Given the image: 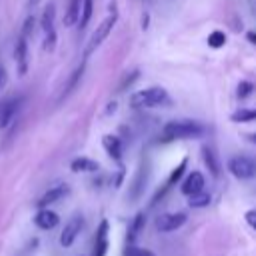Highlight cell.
<instances>
[{
	"label": "cell",
	"instance_id": "cell-1",
	"mask_svg": "<svg viewBox=\"0 0 256 256\" xmlns=\"http://www.w3.org/2000/svg\"><path fill=\"white\" fill-rule=\"evenodd\" d=\"M206 134V126L196 120H172L164 124L160 132V142H174V140H190L200 138Z\"/></svg>",
	"mask_w": 256,
	"mask_h": 256
},
{
	"label": "cell",
	"instance_id": "cell-2",
	"mask_svg": "<svg viewBox=\"0 0 256 256\" xmlns=\"http://www.w3.org/2000/svg\"><path fill=\"white\" fill-rule=\"evenodd\" d=\"M166 102H168V92L160 86H152V88L140 90L130 96V108H134V110H146V108L162 106Z\"/></svg>",
	"mask_w": 256,
	"mask_h": 256
},
{
	"label": "cell",
	"instance_id": "cell-3",
	"mask_svg": "<svg viewBox=\"0 0 256 256\" xmlns=\"http://www.w3.org/2000/svg\"><path fill=\"white\" fill-rule=\"evenodd\" d=\"M228 170L238 180H250L256 176V160L250 156H232L228 160Z\"/></svg>",
	"mask_w": 256,
	"mask_h": 256
},
{
	"label": "cell",
	"instance_id": "cell-4",
	"mask_svg": "<svg viewBox=\"0 0 256 256\" xmlns=\"http://www.w3.org/2000/svg\"><path fill=\"white\" fill-rule=\"evenodd\" d=\"M40 26H42V32H44V48L48 52H52L56 48V28H54V4H48L42 12V18H40Z\"/></svg>",
	"mask_w": 256,
	"mask_h": 256
},
{
	"label": "cell",
	"instance_id": "cell-5",
	"mask_svg": "<svg viewBox=\"0 0 256 256\" xmlns=\"http://www.w3.org/2000/svg\"><path fill=\"white\" fill-rule=\"evenodd\" d=\"M116 22H118V14L116 12H112L98 28H96V32H94V36H92V40H90V44H88V48H86V56L88 54H92L108 36H110V32L114 30V26H116Z\"/></svg>",
	"mask_w": 256,
	"mask_h": 256
},
{
	"label": "cell",
	"instance_id": "cell-6",
	"mask_svg": "<svg viewBox=\"0 0 256 256\" xmlns=\"http://www.w3.org/2000/svg\"><path fill=\"white\" fill-rule=\"evenodd\" d=\"M186 220H188V216L184 212H166V214L156 216L154 226L158 232H174V230L182 228L186 224Z\"/></svg>",
	"mask_w": 256,
	"mask_h": 256
},
{
	"label": "cell",
	"instance_id": "cell-7",
	"mask_svg": "<svg viewBox=\"0 0 256 256\" xmlns=\"http://www.w3.org/2000/svg\"><path fill=\"white\" fill-rule=\"evenodd\" d=\"M148 178H150V166H148V162H142L138 166V172H136V176L132 180V186H130V200L132 202H136L144 194V190L148 186Z\"/></svg>",
	"mask_w": 256,
	"mask_h": 256
},
{
	"label": "cell",
	"instance_id": "cell-8",
	"mask_svg": "<svg viewBox=\"0 0 256 256\" xmlns=\"http://www.w3.org/2000/svg\"><path fill=\"white\" fill-rule=\"evenodd\" d=\"M82 228H84V218H82V216H72V218L68 220V224L64 226L62 234H60V244H62L64 248H70V246L76 242V238L80 236Z\"/></svg>",
	"mask_w": 256,
	"mask_h": 256
},
{
	"label": "cell",
	"instance_id": "cell-9",
	"mask_svg": "<svg viewBox=\"0 0 256 256\" xmlns=\"http://www.w3.org/2000/svg\"><path fill=\"white\" fill-rule=\"evenodd\" d=\"M204 184H206L204 174L198 172V170H194V172H190V174L186 176V180L182 182V194L188 196V198L194 196V194H200V192H204Z\"/></svg>",
	"mask_w": 256,
	"mask_h": 256
},
{
	"label": "cell",
	"instance_id": "cell-10",
	"mask_svg": "<svg viewBox=\"0 0 256 256\" xmlns=\"http://www.w3.org/2000/svg\"><path fill=\"white\" fill-rule=\"evenodd\" d=\"M14 58H16V64H18V76H24L28 72V40L24 36H20L18 42H16Z\"/></svg>",
	"mask_w": 256,
	"mask_h": 256
},
{
	"label": "cell",
	"instance_id": "cell-11",
	"mask_svg": "<svg viewBox=\"0 0 256 256\" xmlns=\"http://www.w3.org/2000/svg\"><path fill=\"white\" fill-rule=\"evenodd\" d=\"M58 222H60L58 214H56V212H52V210H48V208L38 210V212H36V216H34V224H36L40 230H52V228H56V226H58Z\"/></svg>",
	"mask_w": 256,
	"mask_h": 256
},
{
	"label": "cell",
	"instance_id": "cell-12",
	"mask_svg": "<svg viewBox=\"0 0 256 256\" xmlns=\"http://www.w3.org/2000/svg\"><path fill=\"white\" fill-rule=\"evenodd\" d=\"M66 194H68V186H66V184L54 186V188H50L48 192H44V196L38 200V208H40V210H44V208H48L50 204H54V202L62 200Z\"/></svg>",
	"mask_w": 256,
	"mask_h": 256
},
{
	"label": "cell",
	"instance_id": "cell-13",
	"mask_svg": "<svg viewBox=\"0 0 256 256\" xmlns=\"http://www.w3.org/2000/svg\"><path fill=\"white\" fill-rule=\"evenodd\" d=\"M20 104H22V100L20 98H14V100H8V102H4L0 106V128H8L10 126V122L16 116Z\"/></svg>",
	"mask_w": 256,
	"mask_h": 256
},
{
	"label": "cell",
	"instance_id": "cell-14",
	"mask_svg": "<svg viewBox=\"0 0 256 256\" xmlns=\"http://www.w3.org/2000/svg\"><path fill=\"white\" fill-rule=\"evenodd\" d=\"M108 220H102L96 232V244H94V254L92 256H106L108 252Z\"/></svg>",
	"mask_w": 256,
	"mask_h": 256
},
{
	"label": "cell",
	"instance_id": "cell-15",
	"mask_svg": "<svg viewBox=\"0 0 256 256\" xmlns=\"http://www.w3.org/2000/svg\"><path fill=\"white\" fill-rule=\"evenodd\" d=\"M102 144H104V150L108 152V156H110L112 160L122 162V148H124V144H122V140H120L118 136L106 134V136L102 138Z\"/></svg>",
	"mask_w": 256,
	"mask_h": 256
},
{
	"label": "cell",
	"instance_id": "cell-16",
	"mask_svg": "<svg viewBox=\"0 0 256 256\" xmlns=\"http://www.w3.org/2000/svg\"><path fill=\"white\" fill-rule=\"evenodd\" d=\"M202 158H204V164L208 166L210 174L218 178V176H220V170H222V164H220V160H218L216 150H214L212 146H202Z\"/></svg>",
	"mask_w": 256,
	"mask_h": 256
},
{
	"label": "cell",
	"instance_id": "cell-17",
	"mask_svg": "<svg viewBox=\"0 0 256 256\" xmlns=\"http://www.w3.org/2000/svg\"><path fill=\"white\" fill-rule=\"evenodd\" d=\"M146 226V214L144 212H138L134 216V220L130 222V228H128V234H126V246H134V240L140 236V232L144 230Z\"/></svg>",
	"mask_w": 256,
	"mask_h": 256
},
{
	"label": "cell",
	"instance_id": "cell-18",
	"mask_svg": "<svg viewBox=\"0 0 256 256\" xmlns=\"http://www.w3.org/2000/svg\"><path fill=\"white\" fill-rule=\"evenodd\" d=\"M98 162L92 160V158H86V156H80V158H74L72 164H70V170L72 172H98Z\"/></svg>",
	"mask_w": 256,
	"mask_h": 256
},
{
	"label": "cell",
	"instance_id": "cell-19",
	"mask_svg": "<svg viewBox=\"0 0 256 256\" xmlns=\"http://www.w3.org/2000/svg\"><path fill=\"white\" fill-rule=\"evenodd\" d=\"M80 16H82V0H70L64 24L66 26H76V24H80Z\"/></svg>",
	"mask_w": 256,
	"mask_h": 256
},
{
	"label": "cell",
	"instance_id": "cell-20",
	"mask_svg": "<svg viewBox=\"0 0 256 256\" xmlns=\"http://www.w3.org/2000/svg\"><path fill=\"white\" fill-rule=\"evenodd\" d=\"M186 164H188V158H184V160H182V162H180V164H178V166L172 170V174H170V178H168V182H166L164 190H162V192L156 196V200H158V198H162V196H164V192H166L170 186H174V184H176V182L182 178V174H184V170H186Z\"/></svg>",
	"mask_w": 256,
	"mask_h": 256
},
{
	"label": "cell",
	"instance_id": "cell-21",
	"mask_svg": "<svg viewBox=\"0 0 256 256\" xmlns=\"http://www.w3.org/2000/svg\"><path fill=\"white\" fill-rule=\"evenodd\" d=\"M84 70H86V64H80L76 70H74V74L70 76V80H68V84H66V88L62 90V98H66L74 88H76V84L80 82V78H82V74H84Z\"/></svg>",
	"mask_w": 256,
	"mask_h": 256
},
{
	"label": "cell",
	"instance_id": "cell-22",
	"mask_svg": "<svg viewBox=\"0 0 256 256\" xmlns=\"http://www.w3.org/2000/svg\"><path fill=\"white\" fill-rule=\"evenodd\" d=\"M230 120L236 122V124L254 122V120H256V108H252V110H238V112H234V114L230 116Z\"/></svg>",
	"mask_w": 256,
	"mask_h": 256
},
{
	"label": "cell",
	"instance_id": "cell-23",
	"mask_svg": "<svg viewBox=\"0 0 256 256\" xmlns=\"http://www.w3.org/2000/svg\"><path fill=\"white\" fill-rule=\"evenodd\" d=\"M210 200H212V196L208 192H200V194L190 196L188 198V204H190V208H206L210 204Z\"/></svg>",
	"mask_w": 256,
	"mask_h": 256
},
{
	"label": "cell",
	"instance_id": "cell-24",
	"mask_svg": "<svg viewBox=\"0 0 256 256\" xmlns=\"http://www.w3.org/2000/svg\"><path fill=\"white\" fill-rule=\"evenodd\" d=\"M92 0H82V16H80V28H86L88 26V22H90V18H92Z\"/></svg>",
	"mask_w": 256,
	"mask_h": 256
},
{
	"label": "cell",
	"instance_id": "cell-25",
	"mask_svg": "<svg viewBox=\"0 0 256 256\" xmlns=\"http://www.w3.org/2000/svg\"><path fill=\"white\" fill-rule=\"evenodd\" d=\"M226 44V34L222 30H214L210 36H208V46L210 48H222Z\"/></svg>",
	"mask_w": 256,
	"mask_h": 256
},
{
	"label": "cell",
	"instance_id": "cell-26",
	"mask_svg": "<svg viewBox=\"0 0 256 256\" xmlns=\"http://www.w3.org/2000/svg\"><path fill=\"white\" fill-rule=\"evenodd\" d=\"M252 92H254V84H252V82H248V80H242V82L238 84L236 96H238V98H248Z\"/></svg>",
	"mask_w": 256,
	"mask_h": 256
},
{
	"label": "cell",
	"instance_id": "cell-27",
	"mask_svg": "<svg viewBox=\"0 0 256 256\" xmlns=\"http://www.w3.org/2000/svg\"><path fill=\"white\" fill-rule=\"evenodd\" d=\"M138 76H140V72H138V70H134V72H130V74H128V76L124 78V82L120 84V88H118V92H122V90H126L128 86H132V84L136 82V78H138Z\"/></svg>",
	"mask_w": 256,
	"mask_h": 256
},
{
	"label": "cell",
	"instance_id": "cell-28",
	"mask_svg": "<svg viewBox=\"0 0 256 256\" xmlns=\"http://www.w3.org/2000/svg\"><path fill=\"white\" fill-rule=\"evenodd\" d=\"M244 218H246V224H248L252 230H256V210H248Z\"/></svg>",
	"mask_w": 256,
	"mask_h": 256
},
{
	"label": "cell",
	"instance_id": "cell-29",
	"mask_svg": "<svg viewBox=\"0 0 256 256\" xmlns=\"http://www.w3.org/2000/svg\"><path fill=\"white\" fill-rule=\"evenodd\" d=\"M32 26H34V18L30 16V18L26 20V24H24V28H22V36H24L26 40H28V36L32 34Z\"/></svg>",
	"mask_w": 256,
	"mask_h": 256
},
{
	"label": "cell",
	"instance_id": "cell-30",
	"mask_svg": "<svg viewBox=\"0 0 256 256\" xmlns=\"http://www.w3.org/2000/svg\"><path fill=\"white\" fill-rule=\"evenodd\" d=\"M6 82H8V74H6V68L0 64V90L6 86Z\"/></svg>",
	"mask_w": 256,
	"mask_h": 256
},
{
	"label": "cell",
	"instance_id": "cell-31",
	"mask_svg": "<svg viewBox=\"0 0 256 256\" xmlns=\"http://www.w3.org/2000/svg\"><path fill=\"white\" fill-rule=\"evenodd\" d=\"M246 36H248V40H250L252 44H256V32H248Z\"/></svg>",
	"mask_w": 256,
	"mask_h": 256
},
{
	"label": "cell",
	"instance_id": "cell-32",
	"mask_svg": "<svg viewBox=\"0 0 256 256\" xmlns=\"http://www.w3.org/2000/svg\"><path fill=\"white\" fill-rule=\"evenodd\" d=\"M140 256H156V254H152L150 250H146V248H142V250H140Z\"/></svg>",
	"mask_w": 256,
	"mask_h": 256
},
{
	"label": "cell",
	"instance_id": "cell-33",
	"mask_svg": "<svg viewBox=\"0 0 256 256\" xmlns=\"http://www.w3.org/2000/svg\"><path fill=\"white\" fill-rule=\"evenodd\" d=\"M114 110H116V102H112V104H110V106H108V114H112V112H114Z\"/></svg>",
	"mask_w": 256,
	"mask_h": 256
},
{
	"label": "cell",
	"instance_id": "cell-34",
	"mask_svg": "<svg viewBox=\"0 0 256 256\" xmlns=\"http://www.w3.org/2000/svg\"><path fill=\"white\" fill-rule=\"evenodd\" d=\"M246 138H248V140H250V142H254V144H256V134H248V136H246Z\"/></svg>",
	"mask_w": 256,
	"mask_h": 256
},
{
	"label": "cell",
	"instance_id": "cell-35",
	"mask_svg": "<svg viewBox=\"0 0 256 256\" xmlns=\"http://www.w3.org/2000/svg\"><path fill=\"white\" fill-rule=\"evenodd\" d=\"M38 4V0H30V6H36Z\"/></svg>",
	"mask_w": 256,
	"mask_h": 256
}]
</instances>
